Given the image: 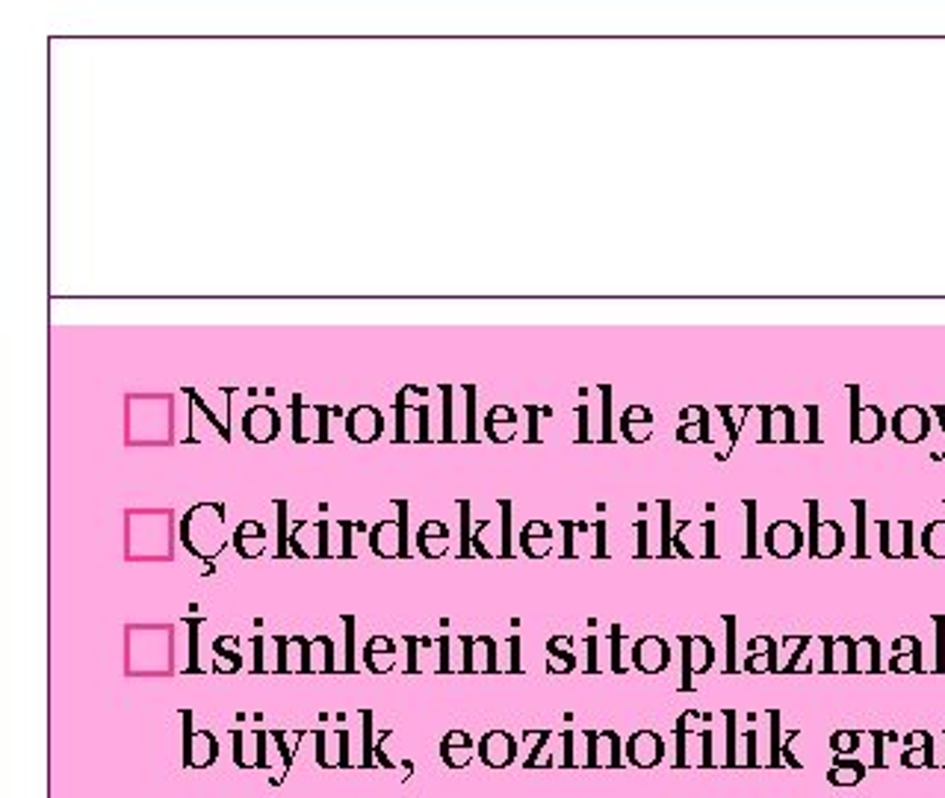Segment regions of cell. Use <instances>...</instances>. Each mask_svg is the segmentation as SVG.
I'll return each instance as SVG.
<instances>
[{
	"label": "cell",
	"mask_w": 945,
	"mask_h": 798,
	"mask_svg": "<svg viewBox=\"0 0 945 798\" xmlns=\"http://www.w3.org/2000/svg\"><path fill=\"white\" fill-rule=\"evenodd\" d=\"M881 645L872 636H863L854 648V668L857 671H878L881 668Z\"/></svg>",
	"instance_id": "24"
},
{
	"label": "cell",
	"mask_w": 945,
	"mask_h": 798,
	"mask_svg": "<svg viewBox=\"0 0 945 798\" xmlns=\"http://www.w3.org/2000/svg\"><path fill=\"white\" fill-rule=\"evenodd\" d=\"M895 432H898L901 441L916 444V441H922L928 435V420H925V414L919 408H901L895 414Z\"/></svg>",
	"instance_id": "15"
},
{
	"label": "cell",
	"mask_w": 945,
	"mask_h": 798,
	"mask_svg": "<svg viewBox=\"0 0 945 798\" xmlns=\"http://www.w3.org/2000/svg\"><path fill=\"white\" fill-rule=\"evenodd\" d=\"M937 624H940V633H937V642H940V654H943V618H937ZM945 668V657H940V671Z\"/></svg>",
	"instance_id": "34"
},
{
	"label": "cell",
	"mask_w": 945,
	"mask_h": 798,
	"mask_svg": "<svg viewBox=\"0 0 945 798\" xmlns=\"http://www.w3.org/2000/svg\"><path fill=\"white\" fill-rule=\"evenodd\" d=\"M872 739H875V760H872V766H875V769H886V760H883V733L875 731L872 733Z\"/></svg>",
	"instance_id": "33"
},
{
	"label": "cell",
	"mask_w": 945,
	"mask_h": 798,
	"mask_svg": "<svg viewBox=\"0 0 945 798\" xmlns=\"http://www.w3.org/2000/svg\"><path fill=\"white\" fill-rule=\"evenodd\" d=\"M370 544L384 559L405 556V518L402 521H381L370 535Z\"/></svg>",
	"instance_id": "10"
},
{
	"label": "cell",
	"mask_w": 945,
	"mask_h": 798,
	"mask_svg": "<svg viewBox=\"0 0 945 798\" xmlns=\"http://www.w3.org/2000/svg\"><path fill=\"white\" fill-rule=\"evenodd\" d=\"M464 648H467V663L464 671H497V645L494 639L488 636H479V639H464Z\"/></svg>",
	"instance_id": "12"
},
{
	"label": "cell",
	"mask_w": 945,
	"mask_h": 798,
	"mask_svg": "<svg viewBox=\"0 0 945 798\" xmlns=\"http://www.w3.org/2000/svg\"><path fill=\"white\" fill-rule=\"evenodd\" d=\"M213 665L219 671H237L240 668V642L234 636H219L213 642Z\"/></svg>",
	"instance_id": "22"
},
{
	"label": "cell",
	"mask_w": 945,
	"mask_h": 798,
	"mask_svg": "<svg viewBox=\"0 0 945 798\" xmlns=\"http://www.w3.org/2000/svg\"><path fill=\"white\" fill-rule=\"evenodd\" d=\"M889 668L898 671V674H907V671H922V654H895L889 660Z\"/></svg>",
	"instance_id": "29"
},
{
	"label": "cell",
	"mask_w": 945,
	"mask_h": 798,
	"mask_svg": "<svg viewBox=\"0 0 945 798\" xmlns=\"http://www.w3.org/2000/svg\"><path fill=\"white\" fill-rule=\"evenodd\" d=\"M810 512H813V538H810V553L813 559H833L842 547H845V532L836 521H819L816 512L819 506L810 503Z\"/></svg>",
	"instance_id": "4"
},
{
	"label": "cell",
	"mask_w": 945,
	"mask_h": 798,
	"mask_svg": "<svg viewBox=\"0 0 945 798\" xmlns=\"http://www.w3.org/2000/svg\"><path fill=\"white\" fill-rule=\"evenodd\" d=\"M263 538H266V532H263V527H260L257 521H243V524L237 527V535H234L240 556H243V559L260 556V553H263Z\"/></svg>",
	"instance_id": "21"
},
{
	"label": "cell",
	"mask_w": 945,
	"mask_h": 798,
	"mask_svg": "<svg viewBox=\"0 0 945 798\" xmlns=\"http://www.w3.org/2000/svg\"><path fill=\"white\" fill-rule=\"evenodd\" d=\"M869 775V766L854 757H833V766L827 769V781L833 787H857Z\"/></svg>",
	"instance_id": "13"
},
{
	"label": "cell",
	"mask_w": 945,
	"mask_h": 798,
	"mask_svg": "<svg viewBox=\"0 0 945 798\" xmlns=\"http://www.w3.org/2000/svg\"><path fill=\"white\" fill-rule=\"evenodd\" d=\"M308 671H334V645L328 636H316L308 642Z\"/></svg>",
	"instance_id": "23"
},
{
	"label": "cell",
	"mask_w": 945,
	"mask_h": 798,
	"mask_svg": "<svg viewBox=\"0 0 945 798\" xmlns=\"http://www.w3.org/2000/svg\"><path fill=\"white\" fill-rule=\"evenodd\" d=\"M922 544H925V553H928V556L945 559V521L928 524L925 532H922Z\"/></svg>",
	"instance_id": "26"
},
{
	"label": "cell",
	"mask_w": 945,
	"mask_h": 798,
	"mask_svg": "<svg viewBox=\"0 0 945 798\" xmlns=\"http://www.w3.org/2000/svg\"><path fill=\"white\" fill-rule=\"evenodd\" d=\"M331 739H337L334 766H346V763H349V757H346V751H349V731H334L331 733ZM316 760H319V766L331 769V757H328V731L316 733Z\"/></svg>",
	"instance_id": "18"
},
{
	"label": "cell",
	"mask_w": 945,
	"mask_h": 798,
	"mask_svg": "<svg viewBox=\"0 0 945 798\" xmlns=\"http://www.w3.org/2000/svg\"><path fill=\"white\" fill-rule=\"evenodd\" d=\"M272 739H275L278 748H281L284 769H290V763H293V757H296V745H287V731H272Z\"/></svg>",
	"instance_id": "31"
},
{
	"label": "cell",
	"mask_w": 945,
	"mask_h": 798,
	"mask_svg": "<svg viewBox=\"0 0 945 798\" xmlns=\"http://www.w3.org/2000/svg\"><path fill=\"white\" fill-rule=\"evenodd\" d=\"M913 527L907 521L898 524V535H892V524L881 521V550L889 559H907L913 556V544H910Z\"/></svg>",
	"instance_id": "14"
},
{
	"label": "cell",
	"mask_w": 945,
	"mask_h": 798,
	"mask_svg": "<svg viewBox=\"0 0 945 798\" xmlns=\"http://www.w3.org/2000/svg\"><path fill=\"white\" fill-rule=\"evenodd\" d=\"M417 544H420V550H423L429 559H438V556H443L446 544H449V530L443 527L441 521H429V524H423L420 532H417Z\"/></svg>",
	"instance_id": "19"
},
{
	"label": "cell",
	"mask_w": 945,
	"mask_h": 798,
	"mask_svg": "<svg viewBox=\"0 0 945 798\" xmlns=\"http://www.w3.org/2000/svg\"><path fill=\"white\" fill-rule=\"evenodd\" d=\"M624 754H627V760H630L632 766H638V769H653V766H659L662 757H665V742H662L659 733L644 728V731H635L630 739H627Z\"/></svg>",
	"instance_id": "3"
},
{
	"label": "cell",
	"mask_w": 945,
	"mask_h": 798,
	"mask_svg": "<svg viewBox=\"0 0 945 798\" xmlns=\"http://www.w3.org/2000/svg\"><path fill=\"white\" fill-rule=\"evenodd\" d=\"M901 766L907 769H931L934 766V742L919 745V748H904L901 751Z\"/></svg>",
	"instance_id": "27"
},
{
	"label": "cell",
	"mask_w": 945,
	"mask_h": 798,
	"mask_svg": "<svg viewBox=\"0 0 945 798\" xmlns=\"http://www.w3.org/2000/svg\"><path fill=\"white\" fill-rule=\"evenodd\" d=\"M801 544H804V532L792 521H777L765 532V547L777 559H792L801 550Z\"/></svg>",
	"instance_id": "9"
},
{
	"label": "cell",
	"mask_w": 945,
	"mask_h": 798,
	"mask_svg": "<svg viewBox=\"0 0 945 798\" xmlns=\"http://www.w3.org/2000/svg\"><path fill=\"white\" fill-rule=\"evenodd\" d=\"M700 722H703V716H700V713H694V710H689V713H683V716L677 719V728H674V733H700L703 731V728H697Z\"/></svg>",
	"instance_id": "30"
},
{
	"label": "cell",
	"mask_w": 945,
	"mask_h": 798,
	"mask_svg": "<svg viewBox=\"0 0 945 798\" xmlns=\"http://www.w3.org/2000/svg\"><path fill=\"white\" fill-rule=\"evenodd\" d=\"M904 742H907V748H919V745H931V742H934V733H928V731H922V728H916V731L907 733V739H904Z\"/></svg>",
	"instance_id": "32"
},
{
	"label": "cell",
	"mask_w": 945,
	"mask_h": 798,
	"mask_svg": "<svg viewBox=\"0 0 945 798\" xmlns=\"http://www.w3.org/2000/svg\"><path fill=\"white\" fill-rule=\"evenodd\" d=\"M715 663V648L706 636H683V689H692L694 674L709 671Z\"/></svg>",
	"instance_id": "5"
},
{
	"label": "cell",
	"mask_w": 945,
	"mask_h": 798,
	"mask_svg": "<svg viewBox=\"0 0 945 798\" xmlns=\"http://www.w3.org/2000/svg\"><path fill=\"white\" fill-rule=\"evenodd\" d=\"M184 766L187 769H207L210 763H216L219 757V742L213 731H192V716L184 713Z\"/></svg>",
	"instance_id": "1"
},
{
	"label": "cell",
	"mask_w": 945,
	"mask_h": 798,
	"mask_svg": "<svg viewBox=\"0 0 945 798\" xmlns=\"http://www.w3.org/2000/svg\"><path fill=\"white\" fill-rule=\"evenodd\" d=\"M632 663H635L638 671H644V674H659V671H665L668 663H671V648H668V642L659 639V636H644V639H638L635 648H632Z\"/></svg>",
	"instance_id": "8"
},
{
	"label": "cell",
	"mask_w": 945,
	"mask_h": 798,
	"mask_svg": "<svg viewBox=\"0 0 945 798\" xmlns=\"http://www.w3.org/2000/svg\"><path fill=\"white\" fill-rule=\"evenodd\" d=\"M745 671L751 674H765V671H780L777 668V648L774 651H756L745 660Z\"/></svg>",
	"instance_id": "28"
},
{
	"label": "cell",
	"mask_w": 945,
	"mask_h": 798,
	"mask_svg": "<svg viewBox=\"0 0 945 798\" xmlns=\"http://www.w3.org/2000/svg\"><path fill=\"white\" fill-rule=\"evenodd\" d=\"M588 742L585 766L591 769H618L621 766V736L615 731H582Z\"/></svg>",
	"instance_id": "2"
},
{
	"label": "cell",
	"mask_w": 945,
	"mask_h": 798,
	"mask_svg": "<svg viewBox=\"0 0 945 798\" xmlns=\"http://www.w3.org/2000/svg\"><path fill=\"white\" fill-rule=\"evenodd\" d=\"M278 645H281L278 671H308V642L302 636L278 639Z\"/></svg>",
	"instance_id": "16"
},
{
	"label": "cell",
	"mask_w": 945,
	"mask_h": 798,
	"mask_svg": "<svg viewBox=\"0 0 945 798\" xmlns=\"http://www.w3.org/2000/svg\"><path fill=\"white\" fill-rule=\"evenodd\" d=\"M860 731H851V728H839V731L830 736V751L836 757H854L860 751Z\"/></svg>",
	"instance_id": "25"
},
{
	"label": "cell",
	"mask_w": 945,
	"mask_h": 798,
	"mask_svg": "<svg viewBox=\"0 0 945 798\" xmlns=\"http://www.w3.org/2000/svg\"><path fill=\"white\" fill-rule=\"evenodd\" d=\"M479 760L491 769H505L514 763L517 757V739L508 731H491L482 736V742L476 745Z\"/></svg>",
	"instance_id": "6"
},
{
	"label": "cell",
	"mask_w": 945,
	"mask_h": 798,
	"mask_svg": "<svg viewBox=\"0 0 945 798\" xmlns=\"http://www.w3.org/2000/svg\"><path fill=\"white\" fill-rule=\"evenodd\" d=\"M234 763L240 769H257V766H269L266 760V733L263 731H234Z\"/></svg>",
	"instance_id": "7"
},
{
	"label": "cell",
	"mask_w": 945,
	"mask_h": 798,
	"mask_svg": "<svg viewBox=\"0 0 945 798\" xmlns=\"http://www.w3.org/2000/svg\"><path fill=\"white\" fill-rule=\"evenodd\" d=\"M473 754H479V751H473L470 733L461 731V728H452L441 739V760L449 769H464L473 760Z\"/></svg>",
	"instance_id": "11"
},
{
	"label": "cell",
	"mask_w": 945,
	"mask_h": 798,
	"mask_svg": "<svg viewBox=\"0 0 945 798\" xmlns=\"http://www.w3.org/2000/svg\"><path fill=\"white\" fill-rule=\"evenodd\" d=\"M520 544H523V550L529 553V556H547L550 553V547H553V532L547 524H541V521H532V524H526V530L520 535Z\"/></svg>",
	"instance_id": "20"
},
{
	"label": "cell",
	"mask_w": 945,
	"mask_h": 798,
	"mask_svg": "<svg viewBox=\"0 0 945 798\" xmlns=\"http://www.w3.org/2000/svg\"><path fill=\"white\" fill-rule=\"evenodd\" d=\"M364 660L370 665V671L384 674V671H390L396 665V648H393V642L387 636H376V639H370V645L364 651Z\"/></svg>",
	"instance_id": "17"
}]
</instances>
